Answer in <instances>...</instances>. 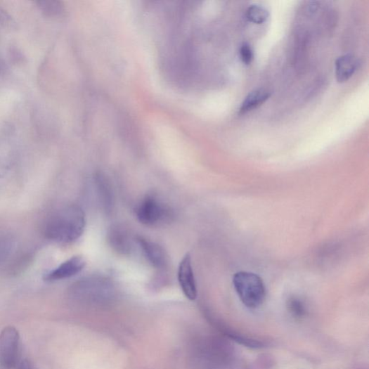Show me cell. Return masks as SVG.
<instances>
[{"instance_id":"cell-1","label":"cell","mask_w":369,"mask_h":369,"mask_svg":"<svg viewBox=\"0 0 369 369\" xmlns=\"http://www.w3.org/2000/svg\"><path fill=\"white\" fill-rule=\"evenodd\" d=\"M86 219L83 210L68 205L56 211L48 219L44 234L49 240L60 243H71L83 234Z\"/></svg>"},{"instance_id":"cell-2","label":"cell","mask_w":369,"mask_h":369,"mask_svg":"<svg viewBox=\"0 0 369 369\" xmlns=\"http://www.w3.org/2000/svg\"><path fill=\"white\" fill-rule=\"evenodd\" d=\"M233 285L242 303L247 308H259L264 302L266 290L264 282L257 274L240 271L233 277Z\"/></svg>"},{"instance_id":"cell-3","label":"cell","mask_w":369,"mask_h":369,"mask_svg":"<svg viewBox=\"0 0 369 369\" xmlns=\"http://www.w3.org/2000/svg\"><path fill=\"white\" fill-rule=\"evenodd\" d=\"M136 215L140 223L153 226L171 217V212L157 198L147 195L137 206Z\"/></svg>"},{"instance_id":"cell-4","label":"cell","mask_w":369,"mask_h":369,"mask_svg":"<svg viewBox=\"0 0 369 369\" xmlns=\"http://www.w3.org/2000/svg\"><path fill=\"white\" fill-rule=\"evenodd\" d=\"M20 338L18 331L13 327L6 328L0 333V365L11 369L18 363Z\"/></svg>"},{"instance_id":"cell-5","label":"cell","mask_w":369,"mask_h":369,"mask_svg":"<svg viewBox=\"0 0 369 369\" xmlns=\"http://www.w3.org/2000/svg\"><path fill=\"white\" fill-rule=\"evenodd\" d=\"M178 277L185 296L189 300L194 301L197 297V287L189 254L186 255L179 265Z\"/></svg>"},{"instance_id":"cell-6","label":"cell","mask_w":369,"mask_h":369,"mask_svg":"<svg viewBox=\"0 0 369 369\" xmlns=\"http://www.w3.org/2000/svg\"><path fill=\"white\" fill-rule=\"evenodd\" d=\"M85 264L86 263L83 258L74 257L46 273L44 280L52 282L73 277L84 269Z\"/></svg>"},{"instance_id":"cell-7","label":"cell","mask_w":369,"mask_h":369,"mask_svg":"<svg viewBox=\"0 0 369 369\" xmlns=\"http://www.w3.org/2000/svg\"><path fill=\"white\" fill-rule=\"evenodd\" d=\"M136 242L143 250L145 257L155 268L162 269L166 266L167 255L160 245L143 237H138Z\"/></svg>"},{"instance_id":"cell-8","label":"cell","mask_w":369,"mask_h":369,"mask_svg":"<svg viewBox=\"0 0 369 369\" xmlns=\"http://www.w3.org/2000/svg\"><path fill=\"white\" fill-rule=\"evenodd\" d=\"M108 240L112 248L122 254L129 253L132 247L128 231L120 224L112 225L108 233Z\"/></svg>"},{"instance_id":"cell-9","label":"cell","mask_w":369,"mask_h":369,"mask_svg":"<svg viewBox=\"0 0 369 369\" xmlns=\"http://www.w3.org/2000/svg\"><path fill=\"white\" fill-rule=\"evenodd\" d=\"M335 76L338 82H347L356 72L358 62L353 54L347 53L339 56L335 61Z\"/></svg>"},{"instance_id":"cell-10","label":"cell","mask_w":369,"mask_h":369,"mask_svg":"<svg viewBox=\"0 0 369 369\" xmlns=\"http://www.w3.org/2000/svg\"><path fill=\"white\" fill-rule=\"evenodd\" d=\"M270 96V92L264 89L252 91L242 101L239 110L240 115H245V113L257 108L268 101Z\"/></svg>"},{"instance_id":"cell-11","label":"cell","mask_w":369,"mask_h":369,"mask_svg":"<svg viewBox=\"0 0 369 369\" xmlns=\"http://www.w3.org/2000/svg\"><path fill=\"white\" fill-rule=\"evenodd\" d=\"M95 182L100 200L105 212H110L113 205L112 193L110 183L101 174H96Z\"/></svg>"},{"instance_id":"cell-12","label":"cell","mask_w":369,"mask_h":369,"mask_svg":"<svg viewBox=\"0 0 369 369\" xmlns=\"http://www.w3.org/2000/svg\"><path fill=\"white\" fill-rule=\"evenodd\" d=\"M16 247L14 238L6 233L0 234V264L6 261Z\"/></svg>"},{"instance_id":"cell-13","label":"cell","mask_w":369,"mask_h":369,"mask_svg":"<svg viewBox=\"0 0 369 369\" xmlns=\"http://www.w3.org/2000/svg\"><path fill=\"white\" fill-rule=\"evenodd\" d=\"M246 18L250 22L261 25L268 20L269 12L264 6L254 4L247 9Z\"/></svg>"},{"instance_id":"cell-14","label":"cell","mask_w":369,"mask_h":369,"mask_svg":"<svg viewBox=\"0 0 369 369\" xmlns=\"http://www.w3.org/2000/svg\"><path fill=\"white\" fill-rule=\"evenodd\" d=\"M39 10L46 17H58L64 12V7L58 1H39L36 3Z\"/></svg>"},{"instance_id":"cell-15","label":"cell","mask_w":369,"mask_h":369,"mask_svg":"<svg viewBox=\"0 0 369 369\" xmlns=\"http://www.w3.org/2000/svg\"><path fill=\"white\" fill-rule=\"evenodd\" d=\"M287 307L292 316L296 318H303L306 314V307L299 298H290L287 302Z\"/></svg>"},{"instance_id":"cell-16","label":"cell","mask_w":369,"mask_h":369,"mask_svg":"<svg viewBox=\"0 0 369 369\" xmlns=\"http://www.w3.org/2000/svg\"><path fill=\"white\" fill-rule=\"evenodd\" d=\"M241 61L246 65L252 63L254 58V53L252 47L247 43L242 44L240 48Z\"/></svg>"},{"instance_id":"cell-17","label":"cell","mask_w":369,"mask_h":369,"mask_svg":"<svg viewBox=\"0 0 369 369\" xmlns=\"http://www.w3.org/2000/svg\"><path fill=\"white\" fill-rule=\"evenodd\" d=\"M0 22L6 25L12 22L11 17L2 8H0Z\"/></svg>"},{"instance_id":"cell-18","label":"cell","mask_w":369,"mask_h":369,"mask_svg":"<svg viewBox=\"0 0 369 369\" xmlns=\"http://www.w3.org/2000/svg\"><path fill=\"white\" fill-rule=\"evenodd\" d=\"M8 171V167L7 165L0 160V179L4 177Z\"/></svg>"},{"instance_id":"cell-19","label":"cell","mask_w":369,"mask_h":369,"mask_svg":"<svg viewBox=\"0 0 369 369\" xmlns=\"http://www.w3.org/2000/svg\"><path fill=\"white\" fill-rule=\"evenodd\" d=\"M20 369H34V368H33L32 365L30 362L27 361H24L20 363Z\"/></svg>"},{"instance_id":"cell-20","label":"cell","mask_w":369,"mask_h":369,"mask_svg":"<svg viewBox=\"0 0 369 369\" xmlns=\"http://www.w3.org/2000/svg\"><path fill=\"white\" fill-rule=\"evenodd\" d=\"M2 67V63H1V60H0V68H1Z\"/></svg>"}]
</instances>
